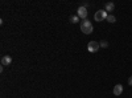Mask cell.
Here are the masks:
<instances>
[{
	"label": "cell",
	"instance_id": "6da1fadb",
	"mask_svg": "<svg viewBox=\"0 0 132 98\" xmlns=\"http://www.w3.org/2000/svg\"><path fill=\"white\" fill-rule=\"evenodd\" d=\"M81 31L83 32L85 35H90V33H93L94 32V27H93V23L90 20H83V21H81Z\"/></svg>",
	"mask_w": 132,
	"mask_h": 98
},
{
	"label": "cell",
	"instance_id": "7a4b0ae2",
	"mask_svg": "<svg viewBox=\"0 0 132 98\" xmlns=\"http://www.w3.org/2000/svg\"><path fill=\"white\" fill-rule=\"evenodd\" d=\"M107 16H108V13L106 12V11L99 9V11H96L95 15H94V20L101 23V21H103V20H107Z\"/></svg>",
	"mask_w": 132,
	"mask_h": 98
},
{
	"label": "cell",
	"instance_id": "3957f363",
	"mask_svg": "<svg viewBox=\"0 0 132 98\" xmlns=\"http://www.w3.org/2000/svg\"><path fill=\"white\" fill-rule=\"evenodd\" d=\"M99 48H101V45H99V42H96V41H90L89 44H87V50L90 53H96L99 50Z\"/></svg>",
	"mask_w": 132,
	"mask_h": 98
},
{
	"label": "cell",
	"instance_id": "277c9868",
	"mask_svg": "<svg viewBox=\"0 0 132 98\" xmlns=\"http://www.w3.org/2000/svg\"><path fill=\"white\" fill-rule=\"evenodd\" d=\"M87 15H89V12H87V8H86V7L81 5L78 9H77V16H78L79 19H82V20H86Z\"/></svg>",
	"mask_w": 132,
	"mask_h": 98
},
{
	"label": "cell",
	"instance_id": "5b68a950",
	"mask_svg": "<svg viewBox=\"0 0 132 98\" xmlns=\"http://www.w3.org/2000/svg\"><path fill=\"white\" fill-rule=\"evenodd\" d=\"M122 93H123V85H120V84L115 85L114 86V95H122Z\"/></svg>",
	"mask_w": 132,
	"mask_h": 98
},
{
	"label": "cell",
	"instance_id": "8992f818",
	"mask_svg": "<svg viewBox=\"0 0 132 98\" xmlns=\"http://www.w3.org/2000/svg\"><path fill=\"white\" fill-rule=\"evenodd\" d=\"M12 64V57L11 56H3L2 57V65L3 66H7V65H11Z\"/></svg>",
	"mask_w": 132,
	"mask_h": 98
},
{
	"label": "cell",
	"instance_id": "52a82bcc",
	"mask_svg": "<svg viewBox=\"0 0 132 98\" xmlns=\"http://www.w3.org/2000/svg\"><path fill=\"white\" fill-rule=\"evenodd\" d=\"M115 9V4L114 3H106V7H104V11L108 13V12H112Z\"/></svg>",
	"mask_w": 132,
	"mask_h": 98
},
{
	"label": "cell",
	"instance_id": "ba28073f",
	"mask_svg": "<svg viewBox=\"0 0 132 98\" xmlns=\"http://www.w3.org/2000/svg\"><path fill=\"white\" fill-rule=\"evenodd\" d=\"M79 20H81V19H79L78 16H77V15H73V16H70V21H71L73 24H77Z\"/></svg>",
	"mask_w": 132,
	"mask_h": 98
},
{
	"label": "cell",
	"instance_id": "9c48e42d",
	"mask_svg": "<svg viewBox=\"0 0 132 98\" xmlns=\"http://www.w3.org/2000/svg\"><path fill=\"white\" fill-rule=\"evenodd\" d=\"M107 21H108V23H115L116 17H115L114 15H108V16H107Z\"/></svg>",
	"mask_w": 132,
	"mask_h": 98
},
{
	"label": "cell",
	"instance_id": "30bf717a",
	"mask_svg": "<svg viewBox=\"0 0 132 98\" xmlns=\"http://www.w3.org/2000/svg\"><path fill=\"white\" fill-rule=\"evenodd\" d=\"M99 45H101L102 48H107V47H108V42H107V41H104V40H102L101 42H99Z\"/></svg>",
	"mask_w": 132,
	"mask_h": 98
},
{
	"label": "cell",
	"instance_id": "8fae6325",
	"mask_svg": "<svg viewBox=\"0 0 132 98\" xmlns=\"http://www.w3.org/2000/svg\"><path fill=\"white\" fill-rule=\"evenodd\" d=\"M128 85H132V76L128 78Z\"/></svg>",
	"mask_w": 132,
	"mask_h": 98
}]
</instances>
